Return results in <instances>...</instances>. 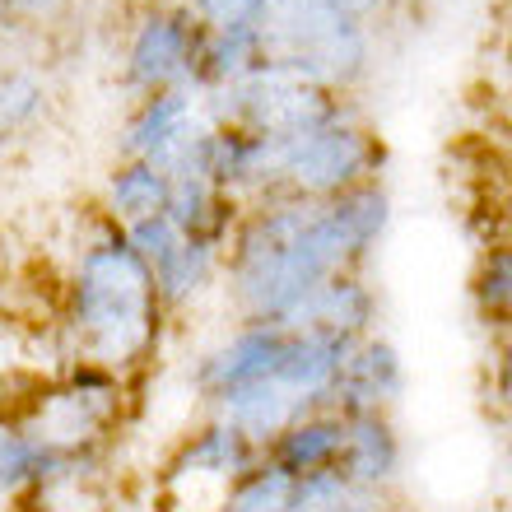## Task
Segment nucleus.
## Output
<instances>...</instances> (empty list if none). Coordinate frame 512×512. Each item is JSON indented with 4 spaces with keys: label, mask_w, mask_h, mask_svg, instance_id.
<instances>
[{
    "label": "nucleus",
    "mask_w": 512,
    "mask_h": 512,
    "mask_svg": "<svg viewBox=\"0 0 512 512\" xmlns=\"http://www.w3.org/2000/svg\"><path fill=\"white\" fill-rule=\"evenodd\" d=\"M289 494H294V480H289L280 466L261 461L256 471H247L243 480L233 485V494L224 499L219 512H284L289 508Z\"/></svg>",
    "instance_id": "nucleus-18"
},
{
    "label": "nucleus",
    "mask_w": 512,
    "mask_h": 512,
    "mask_svg": "<svg viewBox=\"0 0 512 512\" xmlns=\"http://www.w3.org/2000/svg\"><path fill=\"white\" fill-rule=\"evenodd\" d=\"M266 461L261 447H252L243 433L224 419H205L177 443L173 461L163 466V512H219L233 485L247 471Z\"/></svg>",
    "instance_id": "nucleus-5"
},
{
    "label": "nucleus",
    "mask_w": 512,
    "mask_h": 512,
    "mask_svg": "<svg viewBox=\"0 0 512 512\" xmlns=\"http://www.w3.org/2000/svg\"><path fill=\"white\" fill-rule=\"evenodd\" d=\"M201 131L205 126H196V98H191V89H159L126 122L122 154L126 159H145L154 168H168Z\"/></svg>",
    "instance_id": "nucleus-10"
},
{
    "label": "nucleus",
    "mask_w": 512,
    "mask_h": 512,
    "mask_svg": "<svg viewBox=\"0 0 512 512\" xmlns=\"http://www.w3.org/2000/svg\"><path fill=\"white\" fill-rule=\"evenodd\" d=\"M494 405L512 419V336H503L499 359H494Z\"/></svg>",
    "instance_id": "nucleus-21"
},
{
    "label": "nucleus",
    "mask_w": 512,
    "mask_h": 512,
    "mask_svg": "<svg viewBox=\"0 0 512 512\" xmlns=\"http://www.w3.org/2000/svg\"><path fill=\"white\" fill-rule=\"evenodd\" d=\"M391 224L382 182L345 191L336 201H303L289 191L261 196L229 233V289L247 322L280 326L303 298L340 270H364Z\"/></svg>",
    "instance_id": "nucleus-1"
},
{
    "label": "nucleus",
    "mask_w": 512,
    "mask_h": 512,
    "mask_svg": "<svg viewBox=\"0 0 512 512\" xmlns=\"http://www.w3.org/2000/svg\"><path fill=\"white\" fill-rule=\"evenodd\" d=\"M336 5H340V14H350L354 24L368 28V19H373V14H378L387 0H336Z\"/></svg>",
    "instance_id": "nucleus-22"
},
{
    "label": "nucleus",
    "mask_w": 512,
    "mask_h": 512,
    "mask_svg": "<svg viewBox=\"0 0 512 512\" xmlns=\"http://www.w3.org/2000/svg\"><path fill=\"white\" fill-rule=\"evenodd\" d=\"M210 410H215V419L233 424V429L243 433L252 447H261V452H266V447L275 443V438H280L294 419L308 415L312 405L298 401L284 382L266 378V382H252V387H238V391H229V396L210 401Z\"/></svg>",
    "instance_id": "nucleus-12"
},
{
    "label": "nucleus",
    "mask_w": 512,
    "mask_h": 512,
    "mask_svg": "<svg viewBox=\"0 0 512 512\" xmlns=\"http://www.w3.org/2000/svg\"><path fill=\"white\" fill-rule=\"evenodd\" d=\"M187 14L205 28V33L261 28V0H187Z\"/></svg>",
    "instance_id": "nucleus-20"
},
{
    "label": "nucleus",
    "mask_w": 512,
    "mask_h": 512,
    "mask_svg": "<svg viewBox=\"0 0 512 512\" xmlns=\"http://www.w3.org/2000/svg\"><path fill=\"white\" fill-rule=\"evenodd\" d=\"M471 303L485 317V326L512 336V238H499L475 256Z\"/></svg>",
    "instance_id": "nucleus-15"
},
{
    "label": "nucleus",
    "mask_w": 512,
    "mask_h": 512,
    "mask_svg": "<svg viewBox=\"0 0 512 512\" xmlns=\"http://www.w3.org/2000/svg\"><path fill=\"white\" fill-rule=\"evenodd\" d=\"M10 10H19V14H52L61 0H5Z\"/></svg>",
    "instance_id": "nucleus-23"
},
{
    "label": "nucleus",
    "mask_w": 512,
    "mask_h": 512,
    "mask_svg": "<svg viewBox=\"0 0 512 512\" xmlns=\"http://www.w3.org/2000/svg\"><path fill=\"white\" fill-rule=\"evenodd\" d=\"M336 471L359 489L391 494V485L405 471V443L391 415H345V447H340Z\"/></svg>",
    "instance_id": "nucleus-11"
},
{
    "label": "nucleus",
    "mask_w": 512,
    "mask_h": 512,
    "mask_svg": "<svg viewBox=\"0 0 512 512\" xmlns=\"http://www.w3.org/2000/svg\"><path fill=\"white\" fill-rule=\"evenodd\" d=\"M373 322H378V289L364 280V270H340L326 284H317L280 326L284 331H326V336L364 340L373 336Z\"/></svg>",
    "instance_id": "nucleus-9"
},
{
    "label": "nucleus",
    "mask_w": 512,
    "mask_h": 512,
    "mask_svg": "<svg viewBox=\"0 0 512 512\" xmlns=\"http://www.w3.org/2000/svg\"><path fill=\"white\" fill-rule=\"evenodd\" d=\"M42 457H47V452L33 443V433L24 429V419L0 415V494H24V489H33V480H38V471H42Z\"/></svg>",
    "instance_id": "nucleus-17"
},
{
    "label": "nucleus",
    "mask_w": 512,
    "mask_h": 512,
    "mask_svg": "<svg viewBox=\"0 0 512 512\" xmlns=\"http://www.w3.org/2000/svg\"><path fill=\"white\" fill-rule=\"evenodd\" d=\"M159 294L154 275L140 261L117 224L98 233L80 252L75 280H70V364H94L108 373L145 364V354L159 340Z\"/></svg>",
    "instance_id": "nucleus-2"
},
{
    "label": "nucleus",
    "mask_w": 512,
    "mask_h": 512,
    "mask_svg": "<svg viewBox=\"0 0 512 512\" xmlns=\"http://www.w3.org/2000/svg\"><path fill=\"white\" fill-rule=\"evenodd\" d=\"M38 112H42V84L33 75H24V70L0 75V131L33 122Z\"/></svg>",
    "instance_id": "nucleus-19"
},
{
    "label": "nucleus",
    "mask_w": 512,
    "mask_h": 512,
    "mask_svg": "<svg viewBox=\"0 0 512 512\" xmlns=\"http://www.w3.org/2000/svg\"><path fill=\"white\" fill-rule=\"evenodd\" d=\"M168 205V173L145 159H126L108 182V219L117 229H135L145 219L163 215Z\"/></svg>",
    "instance_id": "nucleus-14"
},
{
    "label": "nucleus",
    "mask_w": 512,
    "mask_h": 512,
    "mask_svg": "<svg viewBox=\"0 0 512 512\" xmlns=\"http://www.w3.org/2000/svg\"><path fill=\"white\" fill-rule=\"evenodd\" d=\"M215 94L219 98L210 108H215L219 126H243V131L275 135V140H294V135L345 117L336 89H326L322 80H312L284 61H261L247 80L224 84Z\"/></svg>",
    "instance_id": "nucleus-3"
},
{
    "label": "nucleus",
    "mask_w": 512,
    "mask_h": 512,
    "mask_svg": "<svg viewBox=\"0 0 512 512\" xmlns=\"http://www.w3.org/2000/svg\"><path fill=\"white\" fill-rule=\"evenodd\" d=\"M387 149L373 131L340 117L331 126L303 131L280 145V191L303 201H336L345 191L378 182Z\"/></svg>",
    "instance_id": "nucleus-4"
},
{
    "label": "nucleus",
    "mask_w": 512,
    "mask_h": 512,
    "mask_svg": "<svg viewBox=\"0 0 512 512\" xmlns=\"http://www.w3.org/2000/svg\"><path fill=\"white\" fill-rule=\"evenodd\" d=\"M284 512H391V499L382 489H359L340 471H317L294 480L289 508Z\"/></svg>",
    "instance_id": "nucleus-16"
},
{
    "label": "nucleus",
    "mask_w": 512,
    "mask_h": 512,
    "mask_svg": "<svg viewBox=\"0 0 512 512\" xmlns=\"http://www.w3.org/2000/svg\"><path fill=\"white\" fill-rule=\"evenodd\" d=\"M405 396V359L378 331L354 340L350 359L340 368L331 410L340 415H391V405Z\"/></svg>",
    "instance_id": "nucleus-8"
},
{
    "label": "nucleus",
    "mask_w": 512,
    "mask_h": 512,
    "mask_svg": "<svg viewBox=\"0 0 512 512\" xmlns=\"http://www.w3.org/2000/svg\"><path fill=\"white\" fill-rule=\"evenodd\" d=\"M289 350V331L275 322H243L229 340H219L215 350H205L191 368V387L201 401H219L238 387L266 382L280 373V359Z\"/></svg>",
    "instance_id": "nucleus-7"
},
{
    "label": "nucleus",
    "mask_w": 512,
    "mask_h": 512,
    "mask_svg": "<svg viewBox=\"0 0 512 512\" xmlns=\"http://www.w3.org/2000/svg\"><path fill=\"white\" fill-rule=\"evenodd\" d=\"M340 447H345V415L340 410H308L266 447V461L280 466L289 480H303L317 471H336Z\"/></svg>",
    "instance_id": "nucleus-13"
},
{
    "label": "nucleus",
    "mask_w": 512,
    "mask_h": 512,
    "mask_svg": "<svg viewBox=\"0 0 512 512\" xmlns=\"http://www.w3.org/2000/svg\"><path fill=\"white\" fill-rule=\"evenodd\" d=\"M508 485H512V457H508Z\"/></svg>",
    "instance_id": "nucleus-24"
},
{
    "label": "nucleus",
    "mask_w": 512,
    "mask_h": 512,
    "mask_svg": "<svg viewBox=\"0 0 512 512\" xmlns=\"http://www.w3.org/2000/svg\"><path fill=\"white\" fill-rule=\"evenodd\" d=\"M201 47L205 28L187 10H154L135 28L131 56H126V80L135 89H145V94L187 89V84H196V70H201Z\"/></svg>",
    "instance_id": "nucleus-6"
}]
</instances>
